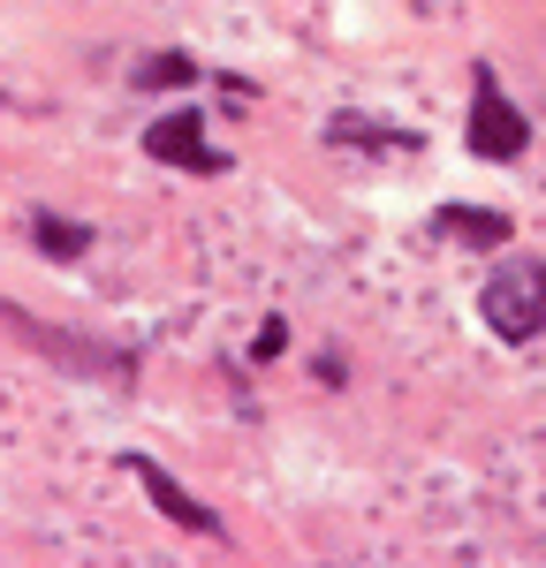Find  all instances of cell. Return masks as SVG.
Returning <instances> with one entry per match:
<instances>
[{"mask_svg":"<svg viewBox=\"0 0 546 568\" xmlns=\"http://www.w3.org/2000/svg\"><path fill=\"white\" fill-rule=\"evenodd\" d=\"M478 311L501 342H539L546 334V258H508L486 273L478 288Z\"/></svg>","mask_w":546,"mask_h":568,"instance_id":"cell-1","label":"cell"},{"mask_svg":"<svg viewBox=\"0 0 546 568\" xmlns=\"http://www.w3.org/2000/svg\"><path fill=\"white\" fill-rule=\"evenodd\" d=\"M0 318H8V326H16L53 372H69V379H99V387H136L130 349H107V342H84V334H61V326H46V318H23L16 304H0Z\"/></svg>","mask_w":546,"mask_h":568,"instance_id":"cell-2","label":"cell"},{"mask_svg":"<svg viewBox=\"0 0 546 568\" xmlns=\"http://www.w3.org/2000/svg\"><path fill=\"white\" fill-rule=\"evenodd\" d=\"M471 152L494 160V168H508V160L532 152V122H524V106L501 91L494 61H471Z\"/></svg>","mask_w":546,"mask_h":568,"instance_id":"cell-3","label":"cell"},{"mask_svg":"<svg viewBox=\"0 0 546 568\" xmlns=\"http://www.w3.org/2000/svg\"><path fill=\"white\" fill-rule=\"evenodd\" d=\"M144 160L182 168V175H228V168H235V152H221V144L205 136V114H190V106L144 122Z\"/></svg>","mask_w":546,"mask_h":568,"instance_id":"cell-4","label":"cell"},{"mask_svg":"<svg viewBox=\"0 0 546 568\" xmlns=\"http://www.w3.org/2000/svg\"><path fill=\"white\" fill-rule=\"evenodd\" d=\"M122 470L144 485V500H152V508H160V516H168L175 530L205 538V546H228V524L213 516V508H205V500H190V493H182V478L168 470V463H152V455H122Z\"/></svg>","mask_w":546,"mask_h":568,"instance_id":"cell-5","label":"cell"},{"mask_svg":"<svg viewBox=\"0 0 546 568\" xmlns=\"http://www.w3.org/2000/svg\"><path fill=\"white\" fill-rule=\"evenodd\" d=\"M433 235H448L463 251H501V243H516L508 213H486V205H441V213H433Z\"/></svg>","mask_w":546,"mask_h":568,"instance_id":"cell-6","label":"cell"},{"mask_svg":"<svg viewBox=\"0 0 546 568\" xmlns=\"http://www.w3.org/2000/svg\"><path fill=\"white\" fill-rule=\"evenodd\" d=\"M326 144H334V152H380V160H387V152H417L425 136L387 130V122H372V114H334V122H326Z\"/></svg>","mask_w":546,"mask_h":568,"instance_id":"cell-7","label":"cell"},{"mask_svg":"<svg viewBox=\"0 0 546 568\" xmlns=\"http://www.w3.org/2000/svg\"><path fill=\"white\" fill-rule=\"evenodd\" d=\"M31 243H39V258H53V265H77L91 251V243H99V235H91L84 220H61V213H31Z\"/></svg>","mask_w":546,"mask_h":568,"instance_id":"cell-8","label":"cell"},{"mask_svg":"<svg viewBox=\"0 0 546 568\" xmlns=\"http://www.w3.org/2000/svg\"><path fill=\"white\" fill-rule=\"evenodd\" d=\"M198 77H205V61H190V53H175V45L136 61V91H190Z\"/></svg>","mask_w":546,"mask_h":568,"instance_id":"cell-9","label":"cell"},{"mask_svg":"<svg viewBox=\"0 0 546 568\" xmlns=\"http://www.w3.org/2000/svg\"><path fill=\"white\" fill-rule=\"evenodd\" d=\"M281 349H289V326H281V318H266V326H259V342H251V364H273Z\"/></svg>","mask_w":546,"mask_h":568,"instance_id":"cell-10","label":"cell"}]
</instances>
